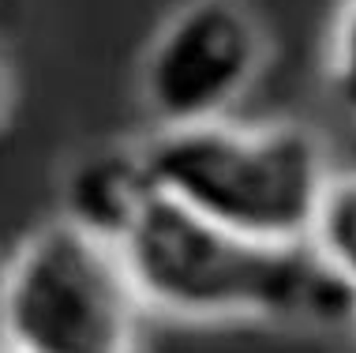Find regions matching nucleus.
I'll use <instances>...</instances> for the list:
<instances>
[{
	"label": "nucleus",
	"instance_id": "2",
	"mask_svg": "<svg viewBox=\"0 0 356 353\" xmlns=\"http://www.w3.org/2000/svg\"><path fill=\"white\" fill-rule=\"evenodd\" d=\"M154 188L199 218L255 241L307 237L334 173L330 147L304 120L240 124L236 117L143 136Z\"/></svg>",
	"mask_w": 356,
	"mask_h": 353
},
{
	"label": "nucleus",
	"instance_id": "8",
	"mask_svg": "<svg viewBox=\"0 0 356 353\" xmlns=\"http://www.w3.org/2000/svg\"><path fill=\"white\" fill-rule=\"evenodd\" d=\"M12 102H15V75H12V64H8V56L0 53V128L8 124Z\"/></svg>",
	"mask_w": 356,
	"mask_h": 353
},
{
	"label": "nucleus",
	"instance_id": "4",
	"mask_svg": "<svg viewBox=\"0 0 356 353\" xmlns=\"http://www.w3.org/2000/svg\"><path fill=\"white\" fill-rule=\"evenodd\" d=\"M270 34L248 0H184L139 56L136 91L154 128L229 120L263 79Z\"/></svg>",
	"mask_w": 356,
	"mask_h": 353
},
{
	"label": "nucleus",
	"instance_id": "5",
	"mask_svg": "<svg viewBox=\"0 0 356 353\" xmlns=\"http://www.w3.org/2000/svg\"><path fill=\"white\" fill-rule=\"evenodd\" d=\"M154 173L143 139H109L86 147L60 177V214L102 241L120 244L154 199Z\"/></svg>",
	"mask_w": 356,
	"mask_h": 353
},
{
	"label": "nucleus",
	"instance_id": "9",
	"mask_svg": "<svg viewBox=\"0 0 356 353\" xmlns=\"http://www.w3.org/2000/svg\"><path fill=\"white\" fill-rule=\"evenodd\" d=\"M353 335H356V323H353Z\"/></svg>",
	"mask_w": 356,
	"mask_h": 353
},
{
	"label": "nucleus",
	"instance_id": "3",
	"mask_svg": "<svg viewBox=\"0 0 356 353\" xmlns=\"http://www.w3.org/2000/svg\"><path fill=\"white\" fill-rule=\"evenodd\" d=\"M143 304L120 248L49 218L0 267V353H139Z\"/></svg>",
	"mask_w": 356,
	"mask_h": 353
},
{
	"label": "nucleus",
	"instance_id": "1",
	"mask_svg": "<svg viewBox=\"0 0 356 353\" xmlns=\"http://www.w3.org/2000/svg\"><path fill=\"white\" fill-rule=\"evenodd\" d=\"M147 312L184 323H277L341 331L356 323V290L296 244L221 230L161 192L120 237Z\"/></svg>",
	"mask_w": 356,
	"mask_h": 353
},
{
	"label": "nucleus",
	"instance_id": "7",
	"mask_svg": "<svg viewBox=\"0 0 356 353\" xmlns=\"http://www.w3.org/2000/svg\"><path fill=\"white\" fill-rule=\"evenodd\" d=\"M323 94L356 124V0H341L323 45Z\"/></svg>",
	"mask_w": 356,
	"mask_h": 353
},
{
	"label": "nucleus",
	"instance_id": "6",
	"mask_svg": "<svg viewBox=\"0 0 356 353\" xmlns=\"http://www.w3.org/2000/svg\"><path fill=\"white\" fill-rule=\"evenodd\" d=\"M304 241L345 285L356 290V166H334Z\"/></svg>",
	"mask_w": 356,
	"mask_h": 353
}]
</instances>
